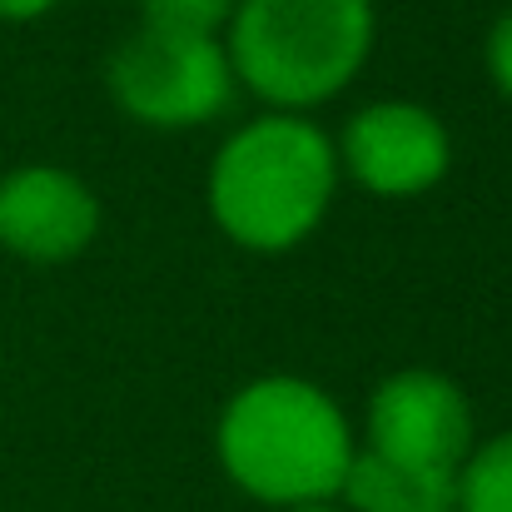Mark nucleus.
Listing matches in <instances>:
<instances>
[{"instance_id": "1", "label": "nucleus", "mask_w": 512, "mask_h": 512, "mask_svg": "<svg viewBox=\"0 0 512 512\" xmlns=\"http://www.w3.org/2000/svg\"><path fill=\"white\" fill-rule=\"evenodd\" d=\"M339 184V155L304 115H264L244 125L209 170L214 224L259 254L304 244Z\"/></svg>"}, {"instance_id": "2", "label": "nucleus", "mask_w": 512, "mask_h": 512, "mask_svg": "<svg viewBox=\"0 0 512 512\" xmlns=\"http://www.w3.org/2000/svg\"><path fill=\"white\" fill-rule=\"evenodd\" d=\"M219 458L244 493L304 508L329 503L343 488L353 438L324 388L304 378H259L224 408Z\"/></svg>"}, {"instance_id": "3", "label": "nucleus", "mask_w": 512, "mask_h": 512, "mask_svg": "<svg viewBox=\"0 0 512 512\" xmlns=\"http://www.w3.org/2000/svg\"><path fill=\"white\" fill-rule=\"evenodd\" d=\"M373 45L368 0H239L229 70L279 110H309L358 75Z\"/></svg>"}, {"instance_id": "4", "label": "nucleus", "mask_w": 512, "mask_h": 512, "mask_svg": "<svg viewBox=\"0 0 512 512\" xmlns=\"http://www.w3.org/2000/svg\"><path fill=\"white\" fill-rule=\"evenodd\" d=\"M110 90L125 115L179 130L204 125L234 100L229 50L204 35H170V30H135L110 60Z\"/></svg>"}, {"instance_id": "5", "label": "nucleus", "mask_w": 512, "mask_h": 512, "mask_svg": "<svg viewBox=\"0 0 512 512\" xmlns=\"http://www.w3.org/2000/svg\"><path fill=\"white\" fill-rule=\"evenodd\" d=\"M473 448V413L453 378L428 368L393 373L368 403V453L408 468L458 478Z\"/></svg>"}, {"instance_id": "6", "label": "nucleus", "mask_w": 512, "mask_h": 512, "mask_svg": "<svg viewBox=\"0 0 512 512\" xmlns=\"http://www.w3.org/2000/svg\"><path fill=\"white\" fill-rule=\"evenodd\" d=\"M343 165L373 194H423L448 174V130L423 105L383 100L348 120Z\"/></svg>"}, {"instance_id": "7", "label": "nucleus", "mask_w": 512, "mask_h": 512, "mask_svg": "<svg viewBox=\"0 0 512 512\" xmlns=\"http://www.w3.org/2000/svg\"><path fill=\"white\" fill-rule=\"evenodd\" d=\"M100 229V204L75 174L25 165L0 179V244L35 264L75 259Z\"/></svg>"}, {"instance_id": "8", "label": "nucleus", "mask_w": 512, "mask_h": 512, "mask_svg": "<svg viewBox=\"0 0 512 512\" xmlns=\"http://www.w3.org/2000/svg\"><path fill=\"white\" fill-rule=\"evenodd\" d=\"M339 493L353 512H458V478L408 473L373 453H353Z\"/></svg>"}, {"instance_id": "9", "label": "nucleus", "mask_w": 512, "mask_h": 512, "mask_svg": "<svg viewBox=\"0 0 512 512\" xmlns=\"http://www.w3.org/2000/svg\"><path fill=\"white\" fill-rule=\"evenodd\" d=\"M458 512H512V433L458 468Z\"/></svg>"}, {"instance_id": "10", "label": "nucleus", "mask_w": 512, "mask_h": 512, "mask_svg": "<svg viewBox=\"0 0 512 512\" xmlns=\"http://www.w3.org/2000/svg\"><path fill=\"white\" fill-rule=\"evenodd\" d=\"M140 5H145V25L150 30L219 40V30L229 25V15H234L239 0H140Z\"/></svg>"}, {"instance_id": "11", "label": "nucleus", "mask_w": 512, "mask_h": 512, "mask_svg": "<svg viewBox=\"0 0 512 512\" xmlns=\"http://www.w3.org/2000/svg\"><path fill=\"white\" fill-rule=\"evenodd\" d=\"M488 70H493L498 90L512 95V10L493 25V35H488Z\"/></svg>"}, {"instance_id": "12", "label": "nucleus", "mask_w": 512, "mask_h": 512, "mask_svg": "<svg viewBox=\"0 0 512 512\" xmlns=\"http://www.w3.org/2000/svg\"><path fill=\"white\" fill-rule=\"evenodd\" d=\"M55 0H0V20H35L45 15Z\"/></svg>"}, {"instance_id": "13", "label": "nucleus", "mask_w": 512, "mask_h": 512, "mask_svg": "<svg viewBox=\"0 0 512 512\" xmlns=\"http://www.w3.org/2000/svg\"><path fill=\"white\" fill-rule=\"evenodd\" d=\"M289 512H339V508H329V503H304V508H289Z\"/></svg>"}]
</instances>
